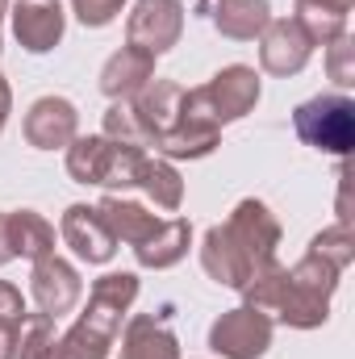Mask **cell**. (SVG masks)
Returning a JSON list of instances; mask_svg holds the SVG:
<instances>
[{"label":"cell","instance_id":"1","mask_svg":"<svg viewBox=\"0 0 355 359\" xmlns=\"http://www.w3.org/2000/svg\"><path fill=\"white\" fill-rule=\"evenodd\" d=\"M284 230L276 222V213L264 201L247 196L230 209L226 222L209 226L201 238V268L213 284L243 292L260 271L276 264V247H280Z\"/></svg>","mask_w":355,"mask_h":359},{"label":"cell","instance_id":"2","mask_svg":"<svg viewBox=\"0 0 355 359\" xmlns=\"http://www.w3.org/2000/svg\"><path fill=\"white\" fill-rule=\"evenodd\" d=\"M343 271L330 259L305 251L293 268L272 264L260 271L247 288H243V305L267 313L272 322L288 326V330H318L330 322V297L339 288Z\"/></svg>","mask_w":355,"mask_h":359},{"label":"cell","instance_id":"3","mask_svg":"<svg viewBox=\"0 0 355 359\" xmlns=\"http://www.w3.org/2000/svg\"><path fill=\"white\" fill-rule=\"evenodd\" d=\"M134 301H138V276L134 271H105L100 280H92L88 305L72 322V330L51 339V347L38 359H109V347L117 343L121 322L134 309Z\"/></svg>","mask_w":355,"mask_h":359},{"label":"cell","instance_id":"4","mask_svg":"<svg viewBox=\"0 0 355 359\" xmlns=\"http://www.w3.org/2000/svg\"><path fill=\"white\" fill-rule=\"evenodd\" d=\"M142 159H147L142 147H126V142H113L105 134H76L67 147V176L76 184L126 192V188H138Z\"/></svg>","mask_w":355,"mask_h":359},{"label":"cell","instance_id":"5","mask_svg":"<svg viewBox=\"0 0 355 359\" xmlns=\"http://www.w3.org/2000/svg\"><path fill=\"white\" fill-rule=\"evenodd\" d=\"M293 130L305 147L347 159L355 147V100L347 92H318L293 109Z\"/></svg>","mask_w":355,"mask_h":359},{"label":"cell","instance_id":"6","mask_svg":"<svg viewBox=\"0 0 355 359\" xmlns=\"http://www.w3.org/2000/svg\"><path fill=\"white\" fill-rule=\"evenodd\" d=\"M217 142H222V126H217V117H213L205 92L184 88V104H180L176 130L155 147V155L168 159V163H176V159H205V155L217 151Z\"/></svg>","mask_w":355,"mask_h":359},{"label":"cell","instance_id":"7","mask_svg":"<svg viewBox=\"0 0 355 359\" xmlns=\"http://www.w3.org/2000/svg\"><path fill=\"white\" fill-rule=\"evenodd\" d=\"M272 318L251 309V305H239V309H226L213 326H209V351L222 359H264L272 347Z\"/></svg>","mask_w":355,"mask_h":359},{"label":"cell","instance_id":"8","mask_svg":"<svg viewBox=\"0 0 355 359\" xmlns=\"http://www.w3.org/2000/svg\"><path fill=\"white\" fill-rule=\"evenodd\" d=\"M184 38V4L180 0H134L126 17V46H138L147 55H168Z\"/></svg>","mask_w":355,"mask_h":359},{"label":"cell","instance_id":"9","mask_svg":"<svg viewBox=\"0 0 355 359\" xmlns=\"http://www.w3.org/2000/svg\"><path fill=\"white\" fill-rule=\"evenodd\" d=\"M29 297H34L38 313H51V318L59 322L63 313H72V309L80 305L84 280H80L76 264H67V259L55 251V255L34 259V268H29Z\"/></svg>","mask_w":355,"mask_h":359},{"label":"cell","instance_id":"10","mask_svg":"<svg viewBox=\"0 0 355 359\" xmlns=\"http://www.w3.org/2000/svg\"><path fill=\"white\" fill-rule=\"evenodd\" d=\"M201 92H205V100H209L217 126H230V121H243V117L260 104L264 84H260V72H255V67L230 63V67H222L209 84H201Z\"/></svg>","mask_w":355,"mask_h":359},{"label":"cell","instance_id":"11","mask_svg":"<svg viewBox=\"0 0 355 359\" xmlns=\"http://www.w3.org/2000/svg\"><path fill=\"white\" fill-rule=\"evenodd\" d=\"M21 134L34 151H59L72 147V138L80 134V109L67 96H38L21 121Z\"/></svg>","mask_w":355,"mask_h":359},{"label":"cell","instance_id":"12","mask_svg":"<svg viewBox=\"0 0 355 359\" xmlns=\"http://www.w3.org/2000/svg\"><path fill=\"white\" fill-rule=\"evenodd\" d=\"M8 21H13V38L29 55L55 50L67 34V13L59 0H17L8 8Z\"/></svg>","mask_w":355,"mask_h":359},{"label":"cell","instance_id":"13","mask_svg":"<svg viewBox=\"0 0 355 359\" xmlns=\"http://www.w3.org/2000/svg\"><path fill=\"white\" fill-rule=\"evenodd\" d=\"M309 55H314V42L301 34V25L293 17H272L264 25V34H260V67L267 76L288 80V76L305 72Z\"/></svg>","mask_w":355,"mask_h":359},{"label":"cell","instance_id":"14","mask_svg":"<svg viewBox=\"0 0 355 359\" xmlns=\"http://www.w3.org/2000/svg\"><path fill=\"white\" fill-rule=\"evenodd\" d=\"M59 238L76 251V259L96 264V268L117 255V238L105 226V217H100L96 205H67L63 209V222H59Z\"/></svg>","mask_w":355,"mask_h":359},{"label":"cell","instance_id":"15","mask_svg":"<svg viewBox=\"0 0 355 359\" xmlns=\"http://www.w3.org/2000/svg\"><path fill=\"white\" fill-rule=\"evenodd\" d=\"M180 104H184V88H180L176 80H159V76L138 92V96H130V109H134V117L142 126L147 147H159L176 130Z\"/></svg>","mask_w":355,"mask_h":359},{"label":"cell","instance_id":"16","mask_svg":"<svg viewBox=\"0 0 355 359\" xmlns=\"http://www.w3.org/2000/svg\"><path fill=\"white\" fill-rule=\"evenodd\" d=\"M155 80V55L138 50V46H121L105 59L100 67V92L109 100H130Z\"/></svg>","mask_w":355,"mask_h":359},{"label":"cell","instance_id":"17","mask_svg":"<svg viewBox=\"0 0 355 359\" xmlns=\"http://www.w3.org/2000/svg\"><path fill=\"white\" fill-rule=\"evenodd\" d=\"M117 359H180V339L155 313H130L121 326V355Z\"/></svg>","mask_w":355,"mask_h":359},{"label":"cell","instance_id":"18","mask_svg":"<svg viewBox=\"0 0 355 359\" xmlns=\"http://www.w3.org/2000/svg\"><path fill=\"white\" fill-rule=\"evenodd\" d=\"M96 209H100L105 226L113 230V238H117V243H130V247H142V243L163 226V217H155V213L142 209L138 201H126L121 192H105V196L96 201Z\"/></svg>","mask_w":355,"mask_h":359},{"label":"cell","instance_id":"19","mask_svg":"<svg viewBox=\"0 0 355 359\" xmlns=\"http://www.w3.org/2000/svg\"><path fill=\"white\" fill-rule=\"evenodd\" d=\"M213 29L230 42H255L272 21V0H217L213 8H205Z\"/></svg>","mask_w":355,"mask_h":359},{"label":"cell","instance_id":"20","mask_svg":"<svg viewBox=\"0 0 355 359\" xmlns=\"http://www.w3.org/2000/svg\"><path fill=\"white\" fill-rule=\"evenodd\" d=\"M188 247H192V226H188V217H163V226H159L142 247H134V259H138V268L168 271L188 255Z\"/></svg>","mask_w":355,"mask_h":359},{"label":"cell","instance_id":"21","mask_svg":"<svg viewBox=\"0 0 355 359\" xmlns=\"http://www.w3.org/2000/svg\"><path fill=\"white\" fill-rule=\"evenodd\" d=\"M8 243L17 259H42L55 255V226L38 209H8Z\"/></svg>","mask_w":355,"mask_h":359},{"label":"cell","instance_id":"22","mask_svg":"<svg viewBox=\"0 0 355 359\" xmlns=\"http://www.w3.org/2000/svg\"><path fill=\"white\" fill-rule=\"evenodd\" d=\"M138 188H142L159 209H168V213H176L180 205H184V180H180L176 163H168V159H159V155H147V159H142Z\"/></svg>","mask_w":355,"mask_h":359},{"label":"cell","instance_id":"23","mask_svg":"<svg viewBox=\"0 0 355 359\" xmlns=\"http://www.w3.org/2000/svg\"><path fill=\"white\" fill-rule=\"evenodd\" d=\"M293 21L301 25V34H305L314 46H330L335 38H343V34H347V17H343V13L322 8V4H305V0H297Z\"/></svg>","mask_w":355,"mask_h":359},{"label":"cell","instance_id":"24","mask_svg":"<svg viewBox=\"0 0 355 359\" xmlns=\"http://www.w3.org/2000/svg\"><path fill=\"white\" fill-rule=\"evenodd\" d=\"M309 251H314V255H322V259H330L339 271H347L355 264L351 222H335V226H326L322 234H314V238H309Z\"/></svg>","mask_w":355,"mask_h":359},{"label":"cell","instance_id":"25","mask_svg":"<svg viewBox=\"0 0 355 359\" xmlns=\"http://www.w3.org/2000/svg\"><path fill=\"white\" fill-rule=\"evenodd\" d=\"M100 134H105V138H113V142H126V147H142V151H147V138H142V126H138V117H134L130 100H113V104H109Z\"/></svg>","mask_w":355,"mask_h":359},{"label":"cell","instance_id":"26","mask_svg":"<svg viewBox=\"0 0 355 359\" xmlns=\"http://www.w3.org/2000/svg\"><path fill=\"white\" fill-rule=\"evenodd\" d=\"M55 339V318L51 313H25L17 330V359H38Z\"/></svg>","mask_w":355,"mask_h":359},{"label":"cell","instance_id":"27","mask_svg":"<svg viewBox=\"0 0 355 359\" xmlns=\"http://www.w3.org/2000/svg\"><path fill=\"white\" fill-rule=\"evenodd\" d=\"M326 76L335 80L339 92L355 88V38H351V29L326 46Z\"/></svg>","mask_w":355,"mask_h":359},{"label":"cell","instance_id":"28","mask_svg":"<svg viewBox=\"0 0 355 359\" xmlns=\"http://www.w3.org/2000/svg\"><path fill=\"white\" fill-rule=\"evenodd\" d=\"M121 8H126V0H72V13H76V21H80L84 29H105V25H113V21L121 17Z\"/></svg>","mask_w":355,"mask_h":359},{"label":"cell","instance_id":"29","mask_svg":"<svg viewBox=\"0 0 355 359\" xmlns=\"http://www.w3.org/2000/svg\"><path fill=\"white\" fill-rule=\"evenodd\" d=\"M25 297H21V288L17 284H8V280H0V322H13V326H21L25 322Z\"/></svg>","mask_w":355,"mask_h":359},{"label":"cell","instance_id":"30","mask_svg":"<svg viewBox=\"0 0 355 359\" xmlns=\"http://www.w3.org/2000/svg\"><path fill=\"white\" fill-rule=\"evenodd\" d=\"M17 330L13 322H0V359H17Z\"/></svg>","mask_w":355,"mask_h":359},{"label":"cell","instance_id":"31","mask_svg":"<svg viewBox=\"0 0 355 359\" xmlns=\"http://www.w3.org/2000/svg\"><path fill=\"white\" fill-rule=\"evenodd\" d=\"M17 255H13V243H8V209L0 213V268L4 264H13Z\"/></svg>","mask_w":355,"mask_h":359},{"label":"cell","instance_id":"32","mask_svg":"<svg viewBox=\"0 0 355 359\" xmlns=\"http://www.w3.org/2000/svg\"><path fill=\"white\" fill-rule=\"evenodd\" d=\"M8 113H13V88H8V80L0 76V134H4V126H8Z\"/></svg>","mask_w":355,"mask_h":359},{"label":"cell","instance_id":"33","mask_svg":"<svg viewBox=\"0 0 355 359\" xmlns=\"http://www.w3.org/2000/svg\"><path fill=\"white\" fill-rule=\"evenodd\" d=\"M305 4H322V8H335V13H343V17H347L355 0H305Z\"/></svg>","mask_w":355,"mask_h":359},{"label":"cell","instance_id":"34","mask_svg":"<svg viewBox=\"0 0 355 359\" xmlns=\"http://www.w3.org/2000/svg\"><path fill=\"white\" fill-rule=\"evenodd\" d=\"M4 13H8V0H0V21H4Z\"/></svg>","mask_w":355,"mask_h":359},{"label":"cell","instance_id":"35","mask_svg":"<svg viewBox=\"0 0 355 359\" xmlns=\"http://www.w3.org/2000/svg\"><path fill=\"white\" fill-rule=\"evenodd\" d=\"M0 55H4V42H0Z\"/></svg>","mask_w":355,"mask_h":359}]
</instances>
